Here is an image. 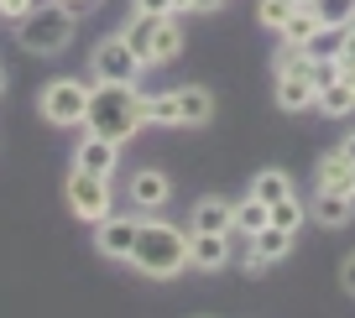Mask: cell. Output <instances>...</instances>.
Masks as SVG:
<instances>
[{"instance_id": "obj_12", "label": "cell", "mask_w": 355, "mask_h": 318, "mask_svg": "<svg viewBox=\"0 0 355 318\" xmlns=\"http://www.w3.org/2000/svg\"><path fill=\"white\" fill-rule=\"evenodd\" d=\"M313 99H319V89H313L309 68H288V73H277V105H282L288 115L313 110Z\"/></svg>"}, {"instance_id": "obj_13", "label": "cell", "mask_w": 355, "mask_h": 318, "mask_svg": "<svg viewBox=\"0 0 355 318\" xmlns=\"http://www.w3.org/2000/svg\"><path fill=\"white\" fill-rule=\"evenodd\" d=\"M313 224H324V230H345V224L355 220V193H329V188H319L309 204Z\"/></svg>"}, {"instance_id": "obj_2", "label": "cell", "mask_w": 355, "mask_h": 318, "mask_svg": "<svg viewBox=\"0 0 355 318\" xmlns=\"http://www.w3.org/2000/svg\"><path fill=\"white\" fill-rule=\"evenodd\" d=\"M125 261H131L136 276H146V282H167V276H178L189 266V235L178 230V224L157 220V214H146Z\"/></svg>"}, {"instance_id": "obj_20", "label": "cell", "mask_w": 355, "mask_h": 318, "mask_svg": "<svg viewBox=\"0 0 355 318\" xmlns=\"http://www.w3.org/2000/svg\"><path fill=\"white\" fill-rule=\"evenodd\" d=\"M319 16H313V6L303 0V6H293V16H288V26H282V42H293V47H309V37L319 32Z\"/></svg>"}, {"instance_id": "obj_11", "label": "cell", "mask_w": 355, "mask_h": 318, "mask_svg": "<svg viewBox=\"0 0 355 318\" xmlns=\"http://www.w3.org/2000/svg\"><path fill=\"white\" fill-rule=\"evenodd\" d=\"M125 193L136 198V209H141V214H157V209L173 198V183H167V173H157V167H141V173H131Z\"/></svg>"}, {"instance_id": "obj_18", "label": "cell", "mask_w": 355, "mask_h": 318, "mask_svg": "<svg viewBox=\"0 0 355 318\" xmlns=\"http://www.w3.org/2000/svg\"><path fill=\"white\" fill-rule=\"evenodd\" d=\"M266 224H272V204H261V198H256V193L235 198L230 230H241V235H256V230H266Z\"/></svg>"}, {"instance_id": "obj_29", "label": "cell", "mask_w": 355, "mask_h": 318, "mask_svg": "<svg viewBox=\"0 0 355 318\" xmlns=\"http://www.w3.org/2000/svg\"><path fill=\"white\" fill-rule=\"evenodd\" d=\"M225 0H193V11H220Z\"/></svg>"}, {"instance_id": "obj_8", "label": "cell", "mask_w": 355, "mask_h": 318, "mask_svg": "<svg viewBox=\"0 0 355 318\" xmlns=\"http://www.w3.org/2000/svg\"><path fill=\"white\" fill-rule=\"evenodd\" d=\"M136 230H141L136 214H105V220L94 224V251H100L105 261H125L131 245H136Z\"/></svg>"}, {"instance_id": "obj_26", "label": "cell", "mask_w": 355, "mask_h": 318, "mask_svg": "<svg viewBox=\"0 0 355 318\" xmlns=\"http://www.w3.org/2000/svg\"><path fill=\"white\" fill-rule=\"evenodd\" d=\"M131 16H173V0H131Z\"/></svg>"}, {"instance_id": "obj_33", "label": "cell", "mask_w": 355, "mask_h": 318, "mask_svg": "<svg viewBox=\"0 0 355 318\" xmlns=\"http://www.w3.org/2000/svg\"><path fill=\"white\" fill-rule=\"evenodd\" d=\"M178 11H193V0H173V16H178Z\"/></svg>"}, {"instance_id": "obj_21", "label": "cell", "mask_w": 355, "mask_h": 318, "mask_svg": "<svg viewBox=\"0 0 355 318\" xmlns=\"http://www.w3.org/2000/svg\"><path fill=\"white\" fill-rule=\"evenodd\" d=\"M340 47H345V26H319V32L309 37V47H303V53L319 63V58H340Z\"/></svg>"}, {"instance_id": "obj_25", "label": "cell", "mask_w": 355, "mask_h": 318, "mask_svg": "<svg viewBox=\"0 0 355 318\" xmlns=\"http://www.w3.org/2000/svg\"><path fill=\"white\" fill-rule=\"evenodd\" d=\"M309 6H313V16H319L324 26H345V16H350L355 0H309Z\"/></svg>"}, {"instance_id": "obj_5", "label": "cell", "mask_w": 355, "mask_h": 318, "mask_svg": "<svg viewBox=\"0 0 355 318\" xmlns=\"http://www.w3.org/2000/svg\"><path fill=\"white\" fill-rule=\"evenodd\" d=\"M37 110L47 125H63V131H84L89 115V84L84 78H53V84L37 94Z\"/></svg>"}, {"instance_id": "obj_9", "label": "cell", "mask_w": 355, "mask_h": 318, "mask_svg": "<svg viewBox=\"0 0 355 318\" xmlns=\"http://www.w3.org/2000/svg\"><path fill=\"white\" fill-rule=\"evenodd\" d=\"M73 167L110 177L115 167H121V146H115V141H105V136H94V131H84V141L73 146Z\"/></svg>"}, {"instance_id": "obj_4", "label": "cell", "mask_w": 355, "mask_h": 318, "mask_svg": "<svg viewBox=\"0 0 355 318\" xmlns=\"http://www.w3.org/2000/svg\"><path fill=\"white\" fill-rule=\"evenodd\" d=\"M125 42H131V53L141 58L146 68L157 63H173L178 47H183V32H178V16H136L131 32H121Z\"/></svg>"}, {"instance_id": "obj_14", "label": "cell", "mask_w": 355, "mask_h": 318, "mask_svg": "<svg viewBox=\"0 0 355 318\" xmlns=\"http://www.w3.org/2000/svg\"><path fill=\"white\" fill-rule=\"evenodd\" d=\"M313 188H329V193H355V162L340 152V146L319 157V167H313Z\"/></svg>"}, {"instance_id": "obj_30", "label": "cell", "mask_w": 355, "mask_h": 318, "mask_svg": "<svg viewBox=\"0 0 355 318\" xmlns=\"http://www.w3.org/2000/svg\"><path fill=\"white\" fill-rule=\"evenodd\" d=\"M340 152H345V157H350V162H355V131H350V136H345V141H340Z\"/></svg>"}, {"instance_id": "obj_24", "label": "cell", "mask_w": 355, "mask_h": 318, "mask_svg": "<svg viewBox=\"0 0 355 318\" xmlns=\"http://www.w3.org/2000/svg\"><path fill=\"white\" fill-rule=\"evenodd\" d=\"M288 16H293V0H261V6H256V21H261L266 32H282Z\"/></svg>"}, {"instance_id": "obj_27", "label": "cell", "mask_w": 355, "mask_h": 318, "mask_svg": "<svg viewBox=\"0 0 355 318\" xmlns=\"http://www.w3.org/2000/svg\"><path fill=\"white\" fill-rule=\"evenodd\" d=\"M26 11H32V0H0V16H6V21H21Z\"/></svg>"}, {"instance_id": "obj_3", "label": "cell", "mask_w": 355, "mask_h": 318, "mask_svg": "<svg viewBox=\"0 0 355 318\" xmlns=\"http://www.w3.org/2000/svg\"><path fill=\"white\" fill-rule=\"evenodd\" d=\"M21 47L26 53H37V58H53V53H63L68 42H73V32H78V21H73V11H68L63 0H47V6H32V11L21 16Z\"/></svg>"}, {"instance_id": "obj_15", "label": "cell", "mask_w": 355, "mask_h": 318, "mask_svg": "<svg viewBox=\"0 0 355 318\" xmlns=\"http://www.w3.org/2000/svg\"><path fill=\"white\" fill-rule=\"evenodd\" d=\"M230 214H235V198L209 193V198H199V204H193L189 230H199V235H225V230H230Z\"/></svg>"}, {"instance_id": "obj_22", "label": "cell", "mask_w": 355, "mask_h": 318, "mask_svg": "<svg viewBox=\"0 0 355 318\" xmlns=\"http://www.w3.org/2000/svg\"><path fill=\"white\" fill-rule=\"evenodd\" d=\"M146 121H152V125H178V89L146 94Z\"/></svg>"}, {"instance_id": "obj_6", "label": "cell", "mask_w": 355, "mask_h": 318, "mask_svg": "<svg viewBox=\"0 0 355 318\" xmlns=\"http://www.w3.org/2000/svg\"><path fill=\"white\" fill-rule=\"evenodd\" d=\"M63 193H68V209H73L84 224H100L105 214H115L110 177H100V173H84V167H73V173H68V183H63Z\"/></svg>"}, {"instance_id": "obj_35", "label": "cell", "mask_w": 355, "mask_h": 318, "mask_svg": "<svg viewBox=\"0 0 355 318\" xmlns=\"http://www.w3.org/2000/svg\"><path fill=\"white\" fill-rule=\"evenodd\" d=\"M293 6H303V0H293Z\"/></svg>"}, {"instance_id": "obj_1", "label": "cell", "mask_w": 355, "mask_h": 318, "mask_svg": "<svg viewBox=\"0 0 355 318\" xmlns=\"http://www.w3.org/2000/svg\"><path fill=\"white\" fill-rule=\"evenodd\" d=\"M146 94L141 84H105V78H94L89 84V115H84V131L105 136V141L125 146L131 136L146 131Z\"/></svg>"}, {"instance_id": "obj_17", "label": "cell", "mask_w": 355, "mask_h": 318, "mask_svg": "<svg viewBox=\"0 0 355 318\" xmlns=\"http://www.w3.org/2000/svg\"><path fill=\"white\" fill-rule=\"evenodd\" d=\"M313 110L329 115V121H345V115H355V84H350V78H334V84H324L319 99H313Z\"/></svg>"}, {"instance_id": "obj_19", "label": "cell", "mask_w": 355, "mask_h": 318, "mask_svg": "<svg viewBox=\"0 0 355 318\" xmlns=\"http://www.w3.org/2000/svg\"><path fill=\"white\" fill-rule=\"evenodd\" d=\"M251 193L261 198V204H282V198H293V177L282 173V167H261V173L251 177Z\"/></svg>"}, {"instance_id": "obj_28", "label": "cell", "mask_w": 355, "mask_h": 318, "mask_svg": "<svg viewBox=\"0 0 355 318\" xmlns=\"http://www.w3.org/2000/svg\"><path fill=\"white\" fill-rule=\"evenodd\" d=\"M340 282H345V292H350V297H355V251H350V256H345V266H340Z\"/></svg>"}, {"instance_id": "obj_31", "label": "cell", "mask_w": 355, "mask_h": 318, "mask_svg": "<svg viewBox=\"0 0 355 318\" xmlns=\"http://www.w3.org/2000/svg\"><path fill=\"white\" fill-rule=\"evenodd\" d=\"M68 11H84V6H100V0H63Z\"/></svg>"}, {"instance_id": "obj_10", "label": "cell", "mask_w": 355, "mask_h": 318, "mask_svg": "<svg viewBox=\"0 0 355 318\" xmlns=\"http://www.w3.org/2000/svg\"><path fill=\"white\" fill-rule=\"evenodd\" d=\"M235 245H230V230L225 235H199L189 230V266H199V272H220V266H230Z\"/></svg>"}, {"instance_id": "obj_23", "label": "cell", "mask_w": 355, "mask_h": 318, "mask_svg": "<svg viewBox=\"0 0 355 318\" xmlns=\"http://www.w3.org/2000/svg\"><path fill=\"white\" fill-rule=\"evenodd\" d=\"M272 224H277V230H288V235L303 230V204H298V193L282 198V204H272Z\"/></svg>"}, {"instance_id": "obj_34", "label": "cell", "mask_w": 355, "mask_h": 318, "mask_svg": "<svg viewBox=\"0 0 355 318\" xmlns=\"http://www.w3.org/2000/svg\"><path fill=\"white\" fill-rule=\"evenodd\" d=\"M0 94H6V73H0Z\"/></svg>"}, {"instance_id": "obj_32", "label": "cell", "mask_w": 355, "mask_h": 318, "mask_svg": "<svg viewBox=\"0 0 355 318\" xmlns=\"http://www.w3.org/2000/svg\"><path fill=\"white\" fill-rule=\"evenodd\" d=\"M345 37H355V6H350V16H345Z\"/></svg>"}, {"instance_id": "obj_16", "label": "cell", "mask_w": 355, "mask_h": 318, "mask_svg": "<svg viewBox=\"0 0 355 318\" xmlns=\"http://www.w3.org/2000/svg\"><path fill=\"white\" fill-rule=\"evenodd\" d=\"M214 121V94L204 84H183L178 89V125H189V131H199V125Z\"/></svg>"}, {"instance_id": "obj_7", "label": "cell", "mask_w": 355, "mask_h": 318, "mask_svg": "<svg viewBox=\"0 0 355 318\" xmlns=\"http://www.w3.org/2000/svg\"><path fill=\"white\" fill-rule=\"evenodd\" d=\"M141 68H146V63L131 53V42H125L121 32L105 37V42L89 53V73L105 78V84H141Z\"/></svg>"}]
</instances>
